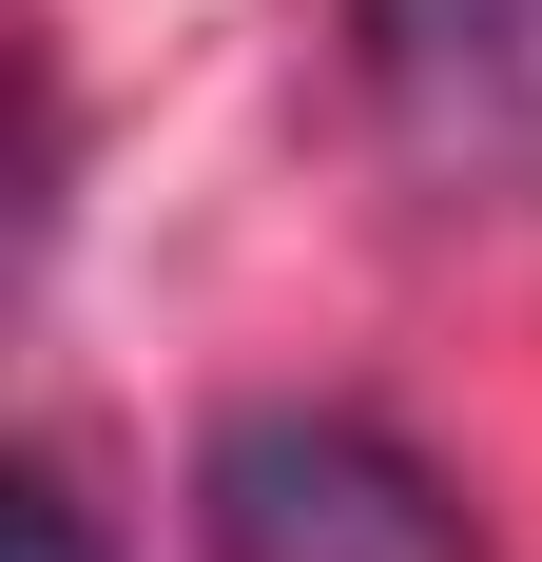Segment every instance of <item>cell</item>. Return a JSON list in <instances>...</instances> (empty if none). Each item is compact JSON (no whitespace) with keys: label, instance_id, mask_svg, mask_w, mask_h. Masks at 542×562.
<instances>
[{"label":"cell","instance_id":"cell-1","mask_svg":"<svg viewBox=\"0 0 542 562\" xmlns=\"http://www.w3.org/2000/svg\"><path fill=\"white\" fill-rule=\"evenodd\" d=\"M194 543L214 562H485V524H465V485H445L387 407L252 389V407H214V447H194Z\"/></svg>","mask_w":542,"mask_h":562},{"label":"cell","instance_id":"cell-2","mask_svg":"<svg viewBox=\"0 0 542 562\" xmlns=\"http://www.w3.org/2000/svg\"><path fill=\"white\" fill-rule=\"evenodd\" d=\"M349 78L427 194H542V0H349Z\"/></svg>","mask_w":542,"mask_h":562},{"label":"cell","instance_id":"cell-3","mask_svg":"<svg viewBox=\"0 0 542 562\" xmlns=\"http://www.w3.org/2000/svg\"><path fill=\"white\" fill-rule=\"evenodd\" d=\"M0 562H116V543H98V505H78L58 465H20V485H0Z\"/></svg>","mask_w":542,"mask_h":562}]
</instances>
